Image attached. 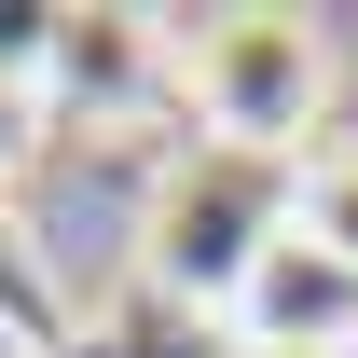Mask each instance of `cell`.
<instances>
[{
	"instance_id": "cell-3",
	"label": "cell",
	"mask_w": 358,
	"mask_h": 358,
	"mask_svg": "<svg viewBox=\"0 0 358 358\" xmlns=\"http://www.w3.org/2000/svg\"><path fill=\"white\" fill-rule=\"evenodd\" d=\"M221 331H234V358H358V262L289 221V234L262 248V275L234 289Z\"/></svg>"
},
{
	"instance_id": "cell-5",
	"label": "cell",
	"mask_w": 358,
	"mask_h": 358,
	"mask_svg": "<svg viewBox=\"0 0 358 358\" xmlns=\"http://www.w3.org/2000/svg\"><path fill=\"white\" fill-rule=\"evenodd\" d=\"M303 234L358 262V138H331V152H303Z\"/></svg>"
},
{
	"instance_id": "cell-4",
	"label": "cell",
	"mask_w": 358,
	"mask_h": 358,
	"mask_svg": "<svg viewBox=\"0 0 358 358\" xmlns=\"http://www.w3.org/2000/svg\"><path fill=\"white\" fill-rule=\"evenodd\" d=\"M152 69L179 83V28H152V14H55V83L83 96V110L138 96Z\"/></svg>"
},
{
	"instance_id": "cell-6",
	"label": "cell",
	"mask_w": 358,
	"mask_h": 358,
	"mask_svg": "<svg viewBox=\"0 0 358 358\" xmlns=\"http://www.w3.org/2000/svg\"><path fill=\"white\" fill-rule=\"evenodd\" d=\"M0 358H28V331H14V317H0Z\"/></svg>"
},
{
	"instance_id": "cell-2",
	"label": "cell",
	"mask_w": 358,
	"mask_h": 358,
	"mask_svg": "<svg viewBox=\"0 0 358 358\" xmlns=\"http://www.w3.org/2000/svg\"><path fill=\"white\" fill-rule=\"evenodd\" d=\"M179 96L221 152L303 166V138L331 124V28L289 14V0H221V14L179 28Z\"/></svg>"
},
{
	"instance_id": "cell-1",
	"label": "cell",
	"mask_w": 358,
	"mask_h": 358,
	"mask_svg": "<svg viewBox=\"0 0 358 358\" xmlns=\"http://www.w3.org/2000/svg\"><path fill=\"white\" fill-rule=\"evenodd\" d=\"M303 221V166H262V152H221V138H193L166 179H152V207H138V275L193 317H234V289L262 275V248Z\"/></svg>"
}]
</instances>
